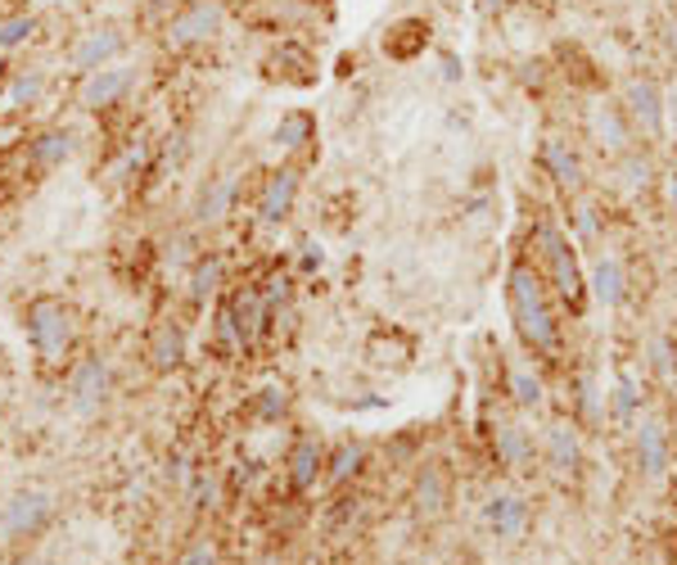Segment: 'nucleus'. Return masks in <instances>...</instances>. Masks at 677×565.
<instances>
[{"label": "nucleus", "instance_id": "1", "mask_svg": "<svg viewBox=\"0 0 677 565\" xmlns=\"http://www.w3.org/2000/svg\"><path fill=\"white\" fill-rule=\"evenodd\" d=\"M506 312L515 326V340L525 344L533 363H561V353H565L561 304L551 294L542 267H533L529 254H515L506 267Z\"/></svg>", "mask_w": 677, "mask_h": 565}, {"label": "nucleus", "instance_id": "2", "mask_svg": "<svg viewBox=\"0 0 677 565\" xmlns=\"http://www.w3.org/2000/svg\"><path fill=\"white\" fill-rule=\"evenodd\" d=\"M533 249L542 258V277L551 285V294H556V304L569 317H582L588 304H592V290H588V272H582L574 235L556 218H538L533 222Z\"/></svg>", "mask_w": 677, "mask_h": 565}, {"label": "nucleus", "instance_id": "3", "mask_svg": "<svg viewBox=\"0 0 677 565\" xmlns=\"http://www.w3.org/2000/svg\"><path fill=\"white\" fill-rule=\"evenodd\" d=\"M23 335L41 367H64L77 348V308L59 294H37L23 308Z\"/></svg>", "mask_w": 677, "mask_h": 565}, {"label": "nucleus", "instance_id": "4", "mask_svg": "<svg viewBox=\"0 0 677 565\" xmlns=\"http://www.w3.org/2000/svg\"><path fill=\"white\" fill-rule=\"evenodd\" d=\"M483 439H488V457L502 475H533L542 466V443L533 439V430L519 421V416H488L483 421Z\"/></svg>", "mask_w": 677, "mask_h": 565}, {"label": "nucleus", "instance_id": "5", "mask_svg": "<svg viewBox=\"0 0 677 565\" xmlns=\"http://www.w3.org/2000/svg\"><path fill=\"white\" fill-rule=\"evenodd\" d=\"M479 520L497 543H519L533 529V498L515 484H492L479 502Z\"/></svg>", "mask_w": 677, "mask_h": 565}, {"label": "nucleus", "instance_id": "6", "mask_svg": "<svg viewBox=\"0 0 677 565\" xmlns=\"http://www.w3.org/2000/svg\"><path fill=\"white\" fill-rule=\"evenodd\" d=\"M54 520V493L46 489H19L0 507V543H27L46 533Z\"/></svg>", "mask_w": 677, "mask_h": 565}, {"label": "nucleus", "instance_id": "7", "mask_svg": "<svg viewBox=\"0 0 677 565\" xmlns=\"http://www.w3.org/2000/svg\"><path fill=\"white\" fill-rule=\"evenodd\" d=\"M64 394H69V407L77 416H100L113 398V367L104 353H86V358H77L69 367V384H64Z\"/></svg>", "mask_w": 677, "mask_h": 565}, {"label": "nucleus", "instance_id": "8", "mask_svg": "<svg viewBox=\"0 0 677 565\" xmlns=\"http://www.w3.org/2000/svg\"><path fill=\"white\" fill-rule=\"evenodd\" d=\"M222 27H226L222 0H190V5H181L163 23V46L168 50H190V46H204L212 37H222Z\"/></svg>", "mask_w": 677, "mask_h": 565}, {"label": "nucleus", "instance_id": "9", "mask_svg": "<svg viewBox=\"0 0 677 565\" xmlns=\"http://www.w3.org/2000/svg\"><path fill=\"white\" fill-rule=\"evenodd\" d=\"M538 443H542V470L556 475L561 484H574L582 475V462H588V453H582V426L574 416H556V421H546Z\"/></svg>", "mask_w": 677, "mask_h": 565}, {"label": "nucleus", "instance_id": "10", "mask_svg": "<svg viewBox=\"0 0 677 565\" xmlns=\"http://www.w3.org/2000/svg\"><path fill=\"white\" fill-rule=\"evenodd\" d=\"M127 33H122L118 23H96V27H86V33H77V41L69 46V69L77 77L86 73H100L109 64H118L122 54H127Z\"/></svg>", "mask_w": 677, "mask_h": 565}, {"label": "nucleus", "instance_id": "11", "mask_svg": "<svg viewBox=\"0 0 677 565\" xmlns=\"http://www.w3.org/2000/svg\"><path fill=\"white\" fill-rule=\"evenodd\" d=\"M452 498H456V484H452V470L443 462H416V475H411V516L420 525H434L452 512Z\"/></svg>", "mask_w": 677, "mask_h": 565}, {"label": "nucleus", "instance_id": "12", "mask_svg": "<svg viewBox=\"0 0 677 565\" xmlns=\"http://www.w3.org/2000/svg\"><path fill=\"white\" fill-rule=\"evenodd\" d=\"M136 86H140V73L132 64H109L100 73H86L77 82V109L82 113H109L127 100Z\"/></svg>", "mask_w": 677, "mask_h": 565}, {"label": "nucleus", "instance_id": "13", "mask_svg": "<svg viewBox=\"0 0 677 565\" xmlns=\"http://www.w3.org/2000/svg\"><path fill=\"white\" fill-rule=\"evenodd\" d=\"M632 462L645 484H660L673 466V434L660 416H641L632 426Z\"/></svg>", "mask_w": 677, "mask_h": 565}, {"label": "nucleus", "instance_id": "14", "mask_svg": "<svg viewBox=\"0 0 677 565\" xmlns=\"http://www.w3.org/2000/svg\"><path fill=\"white\" fill-rule=\"evenodd\" d=\"M538 168H542L546 182L556 191H565L569 199H578L582 191H588V168H582V155L574 150L565 136H542L538 140Z\"/></svg>", "mask_w": 677, "mask_h": 565}, {"label": "nucleus", "instance_id": "15", "mask_svg": "<svg viewBox=\"0 0 677 565\" xmlns=\"http://www.w3.org/2000/svg\"><path fill=\"white\" fill-rule=\"evenodd\" d=\"M624 113L632 132H641L645 140H664V127H668V113H664V91L655 77H632L624 86Z\"/></svg>", "mask_w": 677, "mask_h": 565}, {"label": "nucleus", "instance_id": "16", "mask_svg": "<svg viewBox=\"0 0 677 565\" xmlns=\"http://www.w3.org/2000/svg\"><path fill=\"white\" fill-rule=\"evenodd\" d=\"M325 457H330V449L321 443V434L298 430L294 443H290V453H285V484H290V493H298V498L312 493L325 480Z\"/></svg>", "mask_w": 677, "mask_h": 565}, {"label": "nucleus", "instance_id": "17", "mask_svg": "<svg viewBox=\"0 0 677 565\" xmlns=\"http://www.w3.org/2000/svg\"><path fill=\"white\" fill-rule=\"evenodd\" d=\"M588 136L596 140V150L610 155V159H624L632 145H637V132L628 123V113L619 100H592L588 105Z\"/></svg>", "mask_w": 677, "mask_h": 565}, {"label": "nucleus", "instance_id": "18", "mask_svg": "<svg viewBox=\"0 0 677 565\" xmlns=\"http://www.w3.org/2000/svg\"><path fill=\"white\" fill-rule=\"evenodd\" d=\"M73 155H77V136L69 127H41V132L27 136V145H23V172L50 176V172L64 168Z\"/></svg>", "mask_w": 677, "mask_h": 565}, {"label": "nucleus", "instance_id": "19", "mask_svg": "<svg viewBox=\"0 0 677 565\" xmlns=\"http://www.w3.org/2000/svg\"><path fill=\"white\" fill-rule=\"evenodd\" d=\"M298 191H303V172L298 168H275V172H267V182H262V191H258V222H267V226H281L290 213H294V204H298Z\"/></svg>", "mask_w": 677, "mask_h": 565}, {"label": "nucleus", "instance_id": "20", "mask_svg": "<svg viewBox=\"0 0 677 565\" xmlns=\"http://www.w3.org/2000/svg\"><path fill=\"white\" fill-rule=\"evenodd\" d=\"M145 358H149L153 371H163V376L181 371V367H186V358H190L186 326H181L176 317H163V321L149 331V340H145Z\"/></svg>", "mask_w": 677, "mask_h": 565}, {"label": "nucleus", "instance_id": "21", "mask_svg": "<svg viewBox=\"0 0 677 565\" xmlns=\"http://www.w3.org/2000/svg\"><path fill=\"white\" fill-rule=\"evenodd\" d=\"M366 466H371V443L366 439H338L334 449H330V457H325V489H353L361 475H366Z\"/></svg>", "mask_w": 677, "mask_h": 565}, {"label": "nucleus", "instance_id": "22", "mask_svg": "<svg viewBox=\"0 0 677 565\" xmlns=\"http://www.w3.org/2000/svg\"><path fill=\"white\" fill-rule=\"evenodd\" d=\"M588 290H592V299L601 304V308H624L628 304V262L619 258V254H596V262H592V272H588Z\"/></svg>", "mask_w": 677, "mask_h": 565}, {"label": "nucleus", "instance_id": "23", "mask_svg": "<svg viewBox=\"0 0 677 565\" xmlns=\"http://www.w3.org/2000/svg\"><path fill=\"white\" fill-rule=\"evenodd\" d=\"M267 77L271 82H285V86H312L317 82V54L307 50L303 41H281L267 54Z\"/></svg>", "mask_w": 677, "mask_h": 565}, {"label": "nucleus", "instance_id": "24", "mask_svg": "<svg viewBox=\"0 0 677 565\" xmlns=\"http://www.w3.org/2000/svg\"><path fill=\"white\" fill-rule=\"evenodd\" d=\"M239 172H218L212 182L199 191L195 199V226H222L235 213V199H239Z\"/></svg>", "mask_w": 677, "mask_h": 565}, {"label": "nucleus", "instance_id": "25", "mask_svg": "<svg viewBox=\"0 0 677 565\" xmlns=\"http://www.w3.org/2000/svg\"><path fill=\"white\" fill-rule=\"evenodd\" d=\"M502 394L515 412H542L546 403V380L538 363H502Z\"/></svg>", "mask_w": 677, "mask_h": 565}, {"label": "nucleus", "instance_id": "26", "mask_svg": "<svg viewBox=\"0 0 677 565\" xmlns=\"http://www.w3.org/2000/svg\"><path fill=\"white\" fill-rule=\"evenodd\" d=\"M50 91V73L46 69H10L5 86H0V109L5 113H27L37 109Z\"/></svg>", "mask_w": 677, "mask_h": 565}, {"label": "nucleus", "instance_id": "27", "mask_svg": "<svg viewBox=\"0 0 677 565\" xmlns=\"http://www.w3.org/2000/svg\"><path fill=\"white\" fill-rule=\"evenodd\" d=\"M605 412H610L624 430H632V426L641 421V376H637L628 363L614 367V384H610V394H605Z\"/></svg>", "mask_w": 677, "mask_h": 565}, {"label": "nucleus", "instance_id": "28", "mask_svg": "<svg viewBox=\"0 0 677 565\" xmlns=\"http://www.w3.org/2000/svg\"><path fill=\"white\" fill-rule=\"evenodd\" d=\"M569 403H574V421L578 426H601L605 421V394H601L596 367H578L569 376Z\"/></svg>", "mask_w": 677, "mask_h": 565}, {"label": "nucleus", "instance_id": "29", "mask_svg": "<svg viewBox=\"0 0 677 565\" xmlns=\"http://www.w3.org/2000/svg\"><path fill=\"white\" fill-rule=\"evenodd\" d=\"M222 285H226V258H222V254H212V249L199 254L195 267H190V277H186L190 304H195V308H208V304L222 294Z\"/></svg>", "mask_w": 677, "mask_h": 565}, {"label": "nucleus", "instance_id": "30", "mask_svg": "<svg viewBox=\"0 0 677 565\" xmlns=\"http://www.w3.org/2000/svg\"><path fill=\"white\" fill-rule=\"evenodd\" d=\"M271 140H275V150H285V155L312 150V145H317V113H312V109H290V113H281V123H275Z\"/></svg>", "mask_w": 677, "mask_h": 565}, {"label": "nucleus", "instance_id": "31", "mask_svg": "<svg viewBox=\"0 0 677 565\" xmlns=\"http://www.w3.org/2000/svg\"><path fill=\"white\" fill-rule=\"evenodd\" d=\"M361 516H366V498H361L357 489H353V493L334 489V498L325 502V516H321V525H325L330 539H348V533L361 525Z\"/></svg>", "mask_w": 677, "mask_h": 565}, {"label": "nucleus", "instance_id": "32", "mask_svg": "<svg viewBox=\"0 0 677 565\" xmlns=\"http://www.w3.org/2000/svg\"><path fill=\"white\" fill-rule=\"evenodd\" d=\"M424 46H429V23L424 19H397L384 33V54L397 59V64H407V59L424 54Z\"/></svg>", "mask_w": 677, "mask_h": 565}, {"label": "nucleus", "instance_id": "33", "mask_svg": "<svg viewBox=\"0 0 677 565\" xmlns=\"http://www.w3.org/2000/svg\"><path fill=\"white\" fill-rule=\"evenodd\" d=\"M641 367L651 371L655 384H677V335L668 331H651L645 335V353H641Z\"/></svg>", "mask_w": 677, "mask_h": 565}, {"label": "nucleus", "instance_id": "34", "mask_svg": "<svg viewBox=\"0 0 677 565\" xmlns=\"http://www.w3.org/2000/svg\"><path fill=\"white\" fill-rule=\"evenodd\" d=\"M41 33V19L27 14V10H14V14H0V54H14L23 46H33Z\"/></svg>", "mask_w": 677, "mask_h": 565}, {"label": "nucleus", "instance_id": "35", "mask_svg": "<svg viewBox=\"0 0 677 565\" xmlns=\"http://www.w3.org/2000/svg\"><path fill=\"white\" fill-rule=\"evenodd\" d=\"M569 235H574V245H601V235H605V213L592 204V199H582L569 208Z\"/></svg>", "mask_w": 677, "mask_h": 565}, {"label": "nucleus", "instance_id": "36", "mask_svg": "<svg viewBox=\"0 0 677 565\" xmlns=\"http://www.w3.org/2000/svg\"><path fill=\"white\" fill-rule=\"evenodd\" d=\"M212 344H218V353H226V358H235V353H249V348H244V340H239V326H235L226 299L212 308Z\"/></svg>", "mask_w": 677, "mask_h": 565}, {"label": "nucleus", "instance_id": "37", "mask_svg": "<svg viewBox=\"0 0 677 565\" xmlns=\"http://www.w3.org/2000/svg\"><path fill=\"white\" fill-rule=\"evenodd\" d=\"M254 416H258V421H267V426L285 421V416H290V390H285V384H262V390L254 394Z\"/></svg>", "mask_w": 677, "mask_h": 565}, {"label": "nucleus", "instance_id": "38", "mask_svg": "<svg viewBox=\"0 0 677 565\" xmlns=\"http://www.w3.org/2000/svg\"><path fill=\"white\" fill-rule=\"evenodd\" d=\"M619 168H624V186L628 191H651L655 186V159L645 150H637V145L619 159Z\"/></svg>", "mask_w": 677, "mask_h": 565}, {"label": "nucleus", "instance_id": "39", "mask_svg": "<svg viewBox=\"0 0 677 565\" xmlns=\"http://www.w3.org/2000/svg\"><path fill=\"white\" fill-rule=\"evenodd\" d=\"M258 290H262V304H267L271 312H281V308L294 304V277L281 272V267H275V272H267V277L258 281Z\"/></svg>", "mask_w": 677, "mask_h": 565}, {"label": "nucleus", "instance_id": "40", "mask_svg": "<svg viewBox=\"0 0 677 565\" xmlns=\"http://www.w3.org/2000/svg\"><path fill=\"white\" fill-rule=\"evenodd\" d=\"M172 565H222V548L212 533H195V539L172 556Z\"/></svg>", "mask_w": 677, "mask_h": 565}, {"label": "nucleus", "instance_id": "41", "mask_svg": "<svg viewBox=\"0 0 677 565\" xmlns=\"http://www.w3.org/2000/svg\"><path fill=\"white\" fill-rule=\"evenodd\" d=\"M168 267H195V245H190V235H176V241H168Z\"/></svg>", "mask_w": 677, "mask_h": 565}, {"label": "nucleus", "instance_id": "42", "mask_svg": "<svg viewBox=\"0 0 677 565\" xmlns=\"http://www.w3.org/2000/svg\"><path fill=\"white\" fill-rule=\"evenodd\" d=\"M321 262H325L321 245H303V272H321Z\"/></svg>", "mask_w": 677, "mask_h": 565}, {"label": "nucleus", "instance_id": "43", "mask_svg": "<svg viewBox=\"0 0 677 565\" xmlns=\"http://www.w3.org/2000/svg\"><path fill=\"white\" fill-rule=\"evenodd\" d=\"M664 195H668V213H673V222H677V168L664 176Z\"/></svg>", "mask_w": 677, "mask_h": 565}, {"label": "nucleus", "instance_id": "44", "mask_svg": "<svg viewBox=\"0 0 677 565\" xmlns=\"http://www.w3.org/2000/svg\"><path fill=\"white\" fill-rule=\"evenodd\" d=\"M443 77H447V82H460V59H456L452 50H443Z\"/></svg>", "mask_w": 677, "mask_h": 565}, {"label": "nucleus", "instance_id": "45", "mask_svg": "<svg viewBox=\"0 0 677 565\" xmlns=\"http://www.w3.org/2000/svg\"><path fill=\"white\" fill-rule=\"evenodd\" d=\"M506 10V0H479V14L483 19H492V14H502Z\"/></svg>", "mask_w": 677, "mask_h": 565}, {"label": "nucleus", "instance_id": "46", "mask_svg": "<svg viewBox=\"0 0 677 565\" xmlns=\"http://www.w3.org/2000/svg\"><path fill=\"white\" fill-rule=\"evenodd\" d=\"M0 565H41L37 556H14V561H0Z\"/></svg>", "mask_w": 677, "mask_h": 565}, {"label": "nucleus", "instance_id": "47", "mask_svg": "<svg viewBox=\"0 0 677 565\" xmlns=\"http://www.w3.org/2000/svg\"><path fill=\"white\" fill-rule=\"evenodd\" d=\"M5 77H10V54H0V86H5Z\"/></svg>", "mask_w": 677, "mask_h": 565}, {"label": "nucleus", "instance_id": "48", "mask_svg": "<svg viewBox=\"0 0 677 565\" xmlns=\"http://www.w3.org/2000/svg\"><path fill=\"white\" fill-rule=\"evenodd\" d=\"M668 41H673V50H677V27H673V33H668Z\"/></svg>", "mask_w": 677, "mask_h": 565}, {"label": "nucleus", "instance_id": "49", "mask_svg": "<svg viewBox=\"0 0 677 565\" xmlns=\"http://www.w3.org/2000/svg\"><path fill=\"white\" fill-rule=\"evenodd\" d=\"M0 5H5V0H0ZM0 14H5V10H0Z\"/></svg>", "mask_w": 677, "mask_h": 565}]
</instances>
